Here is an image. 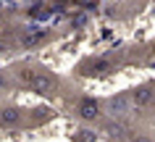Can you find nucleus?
Returning a JSON list of instances; mask_svg holds the SVG:
<instances>
[{"mask_svg": "<svg viewBox=\"0 0 155 142\" xmlns=\"http://www.w3.org/2000/svg\"><path fill=\"white\" fill-rule=\"evenodd\" d=\"M26 87L37 95H50V92L55 90V76H50L48 71H34L32 79L26 82Z\"/></svg>", "mask_w": 155, "mask_h": 142, "instance_id": "f257e3e1", "label": "nucleus"}, {"mask_svg": "<svg viewBox=\"0 0 155 142\" xmlns=\"http://www.w3.org/2000/svg\"><path fill=\"white\" fill-rule=\"evenodd\" d=\"M129 100H131L134 108H145V105H150V103L155 100V87H150V84L137 87L134 92H129Z\"/></svg>", "mask_w": 155, "mask_h": 142, "instance_id": "f03ea898", "label": "nucleus"}, {"mask_svg": "<svg viewBox=\"0 0 155 142\" xmlns=\"http://www.w3.org/2000/svg\"><path fill=\"white\" fill-rule=\"evenodd\" d=\"M131 111H134V105H131L129 95H118V97H110L108 100V113L110 116H126Z\"/></svg>", "mask_w": 155, "mask_h": 142, "instance_id": "7ed1b4c3", "label": "nucleus"}, {"mask_svg": "<svg viewBox=\"0 0 155 142\" xmlns=\"http://www.w3.org/2000/svg\"><path fill=\"white\" fill-rule=\"evenodd\" d=\"M76 113H79V118L82 121H95V118L100 116V105H97V100H92V97H84L82 103H79V108H76Z\"/></svg>", "mask_w": 155, "mask_h": 142, "instance_id": "20e7f679", "label": "nucleus"}, {"mask_svg": "<svg viewBox=\"0 0 155 142\" xmlns=\"http://www.w3.org/2000/svg\"><path fill=\"white\" fill-rule=\"evenodd\" d=\"M113 71V63L110 61H92L84 66V74L87 76H103V74H110Z\"/></svg>", "mask_w": 155, "mask_h": 142, "instance_id": "39448f33", "label": "nucleus"}, {"mask_svg": "<svg viewBox=\"0 0 155 142\" xmlns=\"http://www.w3.org/2000/svg\"><path fill=\"white\" fill-rule=\"evenodd\" d=\"M108 137H110V140L113 142H126L131 137V132H129V126L126 124H108Z\"/></svg>", "mask_w": 155, "mask_h": 142, "instance_id": "423d86ee", "label": "nucleus"}, {"mask_svg": "<svg viewBox=\"0 0 155 142\" xmlns=\"http://www.w3.org/2000/svg\"><path fill=\"white\" fill-rule=\"evenodd\" d=\"M45 37H48V32H45V29H32V32H26L24 37H21V45H24V48H32V45L42 42Z\"/></svg>", "mask_w": 155, "mask_h": 142, "instance_id": "0eeeda50", "label": "nucleus"}, {"mask_svg": "<svg viewBox=\"0 0 155 142\" xmlns=\"http://www.w3.org/2000/svg\"><path fill=\"white\" fill-rule=\"evenodd\" d=\"M21 121V113L16 108H5L0 111V126H11V124H18Z\"/></svg>", "mask_w": 155, "mask_h": 142, "instance_id": "6e6552de", "label": "nucleus"}, {"mask_svg": "<svg viewBox=\"0 0 155 142\" xmlns=\"http://www.w3.org/2000/svg\"><path fill=\"white\" fill-rule=\"evenodd\" d=\"M79 134H82V137H79V142H92V140H95V134H92V132H87V129H82Z\"/></svg>", "mask_w": 155, "mask_h": 142, "instance_id": "1a4fd4ad", "label": "nucleus"}, {"mask_svg": "<svg viewBox=\"0 0 155 142\" xmlns=\"http://www.w3.org/2000/svg\"><path fill=\"white\" fill-rule=\"evenodd\" d=\"M126 142H150V140H147L145 134H131V137H129Z\"/></svg>", "mask_w": 155, "mask_h": 142, "instance_id": "9d476101", "label": "nucleus"}, {"mask_svg": "<svg viewBox=\"0 0 155 142\" xmlns=\"http://www.w3.org/2000/svg\"><path fill=\"white\" fill-rule=\"evenodd\" d=\"M3 87H5V76L0 74V90H3Z\"/></svg>", "mask_w": 155, "mask_h": 142, "instance_id": "9b49d317", "label": "nucleus"}]
</instances>
